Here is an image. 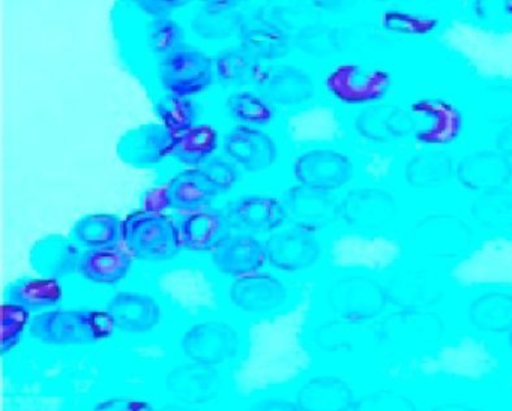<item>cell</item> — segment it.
<instances>
[{
    "instance_id": "cell-1",
    "label": "cell",
    "mask_w": 512,
    "mask_h": 411,
    "mask_svg": "<svg viewBox=\"0 0 512 411\" xmlns=\"http://www.w3.org/2000/svg\"><path fill=\"white\" fill-rule=\"evenodd\" d=\"M443 324L424 309H403L383 321L377 332V368L392 377H403L439 350Z\"/></svg>"
},
{
    "instance_id": "cell-2",
    "label": "cell",
    "mask_w": 512,
    "mask_h": 411,
    "mask_svg": "<svg viewBox=\"0 0 512 411\" xmlns=\"http://www.w3.org/2000/svg\"><path fill=\"white\" fill-rule=\"evenodd\" d=\"M109 312L89 308H56L32 318L29 335L47 345H91L112 336Z\"/></svg>"
},
{
    "instance_id": "cell-3",
    "label": "cell",
    "mask_w": 512,
    "mask_h": 411,
    "mask_svg": "<svg viewBox=\"0 0 512 411\" xmlns=\"http://www.w3.org/2000/svg\"><path fill=\"white\" fill-rule=\"evenodd\" d=\"M136 260L163 263L178 257V221L169 213H151L136 210L124 218V242Z\"/></svg>"
},
{
    "instance_id": "cell-4",
    "label": "cell",
    "mask_w": 512,
    "mask_h": 411,
    "mask_svg": "<svg viewBox=\"0 0 512 411\" xmlns=\"http://www.w3.org/2000/svg\"><path fill=\"white\" fill-rule=\"evenodd\" d=\"M157 78L166 95L191 98L205 92L217 81L214 57L185 42L160 59Z\"/></svg>"
},
{
    "instance_id": "cell-5",
    "label": "cell",
    "mask_w": 512,
    "mask_h": 411,
    "mask_svg": "<svg viewBox=\"0 0 512 411\" xmlns=\"http://www.w3.org/2000/svg\"><path fill=\"white\" fill-rule=\"evenodd\" d=\"M290 173L298 185L334 194L352 182L355 164L335 147H307L293 158Z\"/></svg>"
},
{
    "instance_id": "cell-6",
    "label": "cell",
    "mask_w": 512,
    "mask_h": 411,
    "mask_svg": "<svg viewBox=\"0 0 512 411\" xmlns=\"http://www.w3.org/2000/svg\"><path fill=\"white\" fill-rule=\"evenodd\" d=\"M221 153L242 173L265 174L281 161V147L272 132L263 128L233 125L221 137Z\"/></svg>"
},
{
    "instance_id": "cell-7",
    "label": "cell",
    "mask_w": 512,
    "mask_h": 411,
    "mask_svg": "<svg viewBox=\"0 0 512 411\" xmlns=\"http://www.w3.org/2000/svg\"><path fill=\"white\" fill-rule=\"evenodd\" d=\"M224 215L233 231L266 236L289 224V212L281 195L248 192L224 204Z\"/></svg>"
},
{
    "instance_id": "cell-8",
    "label": "cell",
    "mask_w": 512,
    "mask_h": 411,
    "mask_svg": "<svg viewBox=\"0 0 512 411\" xmlns=\"http://www.w3.org/2000/svg\"><path fill=\"white\" fill-rule=\"evenodd\" d=\"M268 264L278 272L301 273L319 263L323 255L319 231L302 225H284L265 239Z\"/></svg>"
},
{
    "instance_id": "cell-9",
    "label": "cell",
    "mask_w": 512,
    "mask_h": 411,
    "mask_svg": "<svg viewBox=\"0 0 512 411\" xmlns=\"http://www.w3.org/2000/svg\"><path fill=\"white\" fill-rule=\"evenodd\" d=\"M329 308L347 323H362L382 314L389 302L388 290L365 276H347L329 287Z\"/></svg>"
},
{
    "instance_id": "cell-10",
    "label": "cell",
    "mask_w": 512,
    "mask_h": 411,
    "mask_svg": "<svg viewBox=\"0 0 512 411\" xmlns=\"http://www.w3.org/2000/svg\"><path fill=\"white\" fill-rule=\"evenodd\" d=\"M181 348L190 362L217 366L238 356L241 333L229 321L208 318L185 330Z\"/></svg>"
},
{
    "instance_id": "cell-11",
    "label": "cell",
    "mask_w": 512,
    "mask_h": 411,
    "mask_svg": "<svg viewBox=\"0 0 512 411\" xmlns=\"http://www.w3.org/2000/svg\"><path fill=\"white\" fill-rule=\"evenodd\" d=\"M325 87L332 98L343 104H371L388 93L391 75L377 66L340 63L326 74Z\"/></svg>"
},
{
    "instance_id": "cell-12",
    "label": "cell",
    "mask_w": 512,
    "mask_h": 411,
    "mask_svg": "<svg viewBox=\"0 0 512 411\" xmlns=\"http://www.w3.org/2000/svg\"><path fill=\"white\" fill-rule=\"evenodd\" d=\"M289 285L269 272L251 273L233 279L229 287V300L236 311L251 317L275 314L290 302Z\"/></svg>"
},
{
    "instance_id": "cell-13",
    "label": "cell",
    "mask_w": 512,
    "mask_h": 411,
    "mask_svg": "<svg viewBox=\"0 0 512 411\" xmlns=\"http://www.w3.org/2000/svg\"><path fill=\"white\" fill-rule=\"evenodd\" d=\"M256 86L275 108L302 107L316 93L313 77L293 63L262 66Z\"/></svg>"
},
{
    "instance_id": "cell-14",
    "label": "cell",
    "mask_w": 512,
    "mask_h": 411,
    "mask_svg": "<svg viewBox=\"0 0 512 411\" xmlns=\"http://www.w3.org/2000/svg\"><path fill=\"white\" fill-rule=\"evenodd\" d=\"M176 135L163 123H143L119 138V159L134 168H155L172 158Z\"/></svg>"
},
{
    "instance_id": "cell-15",
    "label": "cell",
    "mask_w": 512,
    "mask_h": 411,
    "mask_svg": "<svg viewBox=\"0 0 512 411\" xmlns=\"http://www.w3.org/2000/svg\"><path fill=\"white\" fill-rule=\"evenodd\" d=\"M211 263L221 275L235 279L260 272L268 263L265 240L254 234L232 231L211 252Z\"/></svg>"
},
{
    "instance_id": "cell-16",
    "label": "cell",
    "mask_w": 512,
    "mask_h": 411,
    "mask_svg": "<svg viewBox=\"0 0 512 411\" xmlns=\"http://www.w3.org/2000/svg\"><path fill=\"white\" fill-rule=\"evenodd\" d=\"M106 311L116 329L133 335L151 332L163 318L161 303L146 291H119L107 302Z\"/></svg>"
},
{
    "instance_id": "cell-17",
    "label": "cell",
    "mask_w": 512,
    "mask_h": 411,
    "mask_svg": "<svg viewBox=\"0 0 512 411\" xmlns=\"http://www.w3.org/2000/svg\"><path fill=\"white\" fill-rule=\"evenodd\" d=\"M292 224L320 231L338 219L340 200L332 192L293 183L281 194Z\"/></svg>"
},
{
    "instance_id": "cell-18",
    "label": "cell",
    "mask_w": 512,
    "mask_h": 411,
    "mask_svg": "<svg viewBox=\"0 0 512 411\" xmlns=\"http://www.w3.org/2000/svg\"><path fill=\"white\" fill-rule=\"evenodd\" d=\"M416 137L428 146H445L452 143L463 126L460 111L443 99H421L413 104Z\"/></svg>"
},
{
    "instance_id": "cell-19",
    "label": "cell",
    "mask_w": 512,
    "mask_h": 411,
    "mask_svg": "<svg viewBox=\"0 0 512 411\" xmlns=\"http://www.w3.org/2000/svg\"><path fill=\"white\" fill-rule=\"evenodd\" d=\"M176 221L182 251L212 252L233 231L223 209L215 207L179 215Z\"/></svg>"
},
{
    "instance_id": "cell-20",
    "label": "cell",
    "mask_w": 512,
    "mask_h": 411,
    "mask_svg": "<svg viewBox=\"0 0 512 411\" xmlns=\"http://www.w3.org/2000/svg\"><path fill=\"white\" fill-rule=\"evenodd\" d=\"M82 248L70 236L49 234L29 252L32 269L43 278L62 279L79 272Z\"/></svg>"
},
{
    "instance_id": "cell-21",
    "label": "cell",
    "mask_w": 512,
    "mask_h": 411,
    "mask_svg": "<svg viewBox=\"0 0 512 411\" xmlns=\"http://www.w3.org/2000/svg\"><path fill=\"white\" fill-rule=\"evenodd\" d=\"M166 386L184 404H206L220 395V372L215 366L185 363L169 372Z\"/></svg>"
},
{
    "instance_id": "cell-22",
    "label": "cell",
    "mask_w": 512,
    "mask_h": 411,
    "mask_svg": "<svg viewBox=\"0 0 512 411\" xmlns=\"http://www.w3.org/2000/svg\"><path fill=\"white\" fill-rule=\"evenodd\" d=\"M170 210L179 215L209 209L220 197L200 168H184L167 182Z\"/></svg>"
},
{
    "instance_id": "cell-23",
    "label": "cell",
    "mask_w": 512,
    "mask_h": 411,
    "mask_svg": "<svg viewBox=\"0 0 512 411\" xmlns=\"http://www.w3.org/2000/svg\"><path fill=\"white\" fill-rule=\"evenodd\" d=\"M296 404L301 411H350L355 405L352 389L343 378L319 375L299 389Z\"/></svg>"
},
{
    "instance_id": "cell-24",
    "label": "cell",
    "mask_w": 512,
    "mask_h": 411,
    "mask_svg": "<svg viewBox=\"0 0 512 411\" xmlns=\"http://www.w3.org/2000/svg\"><path fill=\"white\" fill-rule=\"evenodd\" d=\"M134 257L125 246L86 249L80 260L79 273L97 285H115L130 275Z\"/></svg>"
},
{
    "instance_id": "cell-25",
    "label": "cell",
    "mask_w": 512,
    "mask_h": 411,
    "mask_svg": "<svg viewBox=\"0 0 512 411\" xmlns=\"http://www.w3.org/2000/svg\"><path fill=\"white\" fill-rule=\"evenodd\" d=\"M395 204L388 192L379 189H353L341 198L338 219L347 224H380L394 215Z\"/></svg>"
},
{
    "instance_id": "cell-26",
    "label": "cell",
    "mask_w": 512,
    "mask_h": 411,
    "mask_svg": "<svg viewBox=\"0 0 512 411\" xmlns=\"http://www.w3.org/2000/svg\"><path fill=\"white\" fill-rule=\"evenodd\" d=\"M386 290L389 300L401 309H425L442 296L439 278L428 270L401 273L389 282Z\"/></svg>"
},
{
    "instance_id": "cell-27",
    "label": "cell",
    "mask_w": 512,
    "mask_h": 411,
    "mask_svg": "<svg viewBox=\"0 0 512 411\" xmlns=\"http://www.w3.org/2000/svg\"><path fill=\"white\" fill-rule=\"evenodd\" d=\"M64 299V288L59 279L26 276L10 282L5 288V302L23 306L29 312L56 309Z\"/></svg>"
},
{
    "instance_id": "cell-28",
    "label": "cell",
    "mask_w": 512,
    "mask_h": 411,
    "mask_svg": "<svg viewBox=\"0 0 512 411\" xmlns=\"http://www.w3.org/2000/svg\"><path fill=\"white\" fill-rule=\"evenodd\" d=\"M70 237L85 251L121 246L124 242V219L115 213H88L74 222Z\"/></svg>"
},
{
    "instance_id": "cell-29",
    "label": "cell",
    "mask_w": 512,
    "mask_h": 411,
    "mask_svg": "<svg viewBox=\"0 0 512 411\" xmlns=\"http://www.w3.org/2000/svg\"><path fill=\"white\" fill-rule=\"evenodd\" d=\"M221 137L217 128L211 123H197L193 128L176 135L172 158L185 168L202 167L209 159L218 155Z\"/></svg>"
},
{
    "instance_id": "cell-30",
    "label": "cell",
    "mask_w": 512,
    "mask_h": 411,
    "mask_svg": "<svg viewBox=\"0 0 512 411\" xmlns=\"http://www.w3.org/2000/svg\"><path fill=\"white\" fill-rule=\"evenodd\" d=\"M511 165L503 156L491 152L475 153L467 156L460 167L458 176L464 185L472 189L496 191L500 186L506 185L511 177Z\"/></svg>"
},
{
    "instance_id": "cell-31",
    "label": "cell",
    "mask_w": 512,
    "mask_h": 411,
    "mask_svg": "<svg viewBox=\"0 0 512 411\" xmlns=\"http://www.w3.org/2000/svg\"><path fill=\"white\" fill-rule=\"evenodd\" d=\"M239 36L241 47L247 50L254 59L277 60L289 53V35L283 27L269 20H254L242 24Z\"/></svg>"
},
{
    "instance_id": "cell-32",
    "label": "cell",
    "mask_w": 512,
    "mask_h": 411,
    "mask_svg": "<svg viewBox=\"0 0 512 411\" xmlns=\"http://www.w3.org/2000/svg\"><path fill=\"white\" fill-rule=\"evenodd\" d=\"M227 114L235 125L266 129L277 119V108L253 89L232 90L224 101Z\"/></svg>"
},
{
    "instance_id": "cell-33",
    "label": "cell",
    "mask_w": 512,
    "mask_h": 411,
    "mask_svg": "<svg viewBox=\"0 0 512 411\" xmlns=\"http://www.w3.org/2000/svg\"><path fill=\"white\" fill-rule=\"evenodd\" d=\"M214 62L218 83L233 87V90L245 89L247 84H256L262 69L259 60L242 47L220 51L214 57Z\"/></svg>"
},
{
    "instance_id": "cell-34",
    "label": "cell",
    "mask_w": 512,
    "mask_h": 411,
    "mask_svg": "<svg viewBox=\"0 0 512 411\" xmlns=\"http://www.w3.org/2000/svg\"><path fill=\"white\" fill-rule=\"evenodd\" d=\"M470 321L476 329L485 332H511L512 330V294H482L473 300L469 311Z\"/></svg>"
},
{
    "instance_id": "cell-35",
    "label": "cell",
    "mask_w": 512,
    "mask_h": 411,
    "mask_svg": "<svg viewBox=\"0 0 512 411\" xmlns=\"http://www.w3.org/2000/svg\"><path fill=\"white\" fill-rule=\"evenodd\" d=\"M242 18L236 14L235 5L229 2H209L194 18V32L202 38L221 39L241 32Z\"/></svg>"
},
{
    "instance_id": "cell-36",
    "label": "cell",
    "mask_w": 512,
    "mask_h": 411,
    "mask_svg": "<svg viewBox=\"0 0 512 411\" xmlns=\"http://www.w3.org/2000/svg\"><path fill=\"white\" fill-rule=\"evenodd\" d=\"M412 123L415 122L403 111L380 108L376 113H373V110L362 113L356 120V128L364 137L383 140V138L401 137L410 131Z\"/></svg>"
},
{
    "instance_id": "cell-37",
    "label": "cell",
    "mask_w": 512,
    "mask_h": 411,
    "mask_svg": "<svg viewBox=\"0 0 512 411\" xmlns=\"http://www.w3.org/2000/svg\"><path fill=\"white\" fill-rule=\"evenodd\" d=\"M155 110L160 123L175 135L182 134L199 123L197 120H199L200 110L191 98L166 95L158 99Z\"/></svg>"
},
{
    "instance_id": "cell-38",
    "label": "cell",
    "mask_w": 512,
    "mask_h": 411,
    "mask_svg": "<svg viewBox=\"0 0 512 411\" xmlns=\"http://www.w3.org/2000/svg\"><path fill=\"white\" fill-rule=\"evenodd\" d=\"M185 44L184 27L170 17L152 18L145 27V45L154 56L166 57Z\"/></svg>"
},
{
    "instance_id": "cell-39",
    "label": "cell",
    "mask_w": 512,
    "mask_h": 411,
    "mask_svg": "<svg viewBox=\"0 0 512 411\" xmlns=\"http://www.w3.org/2000/svg\"><path fill=\"white\" fill-rule=\"evenodd\" d=\"M31 312L23 306L5 302L2 305V351L10 353L19 345L23 333L31 326Z\"/></svg>"
},
{
    "instance_id": "cell-40",
    "label": "cell",
    "mask_w": 512,
    "mask_h": 411,
    "mask_svg": "<svg viewBox=\"0 0 512 411\" xmlns=\"http://www.w3.org/2000/svg\"><path fill=\"white\" fill-rule=\"evenodd\" d=\"M199 168L220 195L235 189L242 179V171L239 170L238 165L223 153H218Z\"/></svg>"
},
{
    "instance_id": "cell-41",
    "label": "cell",
    "mask_w": 512,
    "mask_h": 411,
    "mask_svg": "<svg viewBox=\"0 0 512 411\" xmlns=\"http://www.w3.org/2000/svg\"><path fill=\"white\" fill-rule=\"evenodd\" d=\"M476 213L485 224L502 227L512 225V194L485 192L476 204Z\"/></svg>"
},
{
    "instance_id": "cell-42",
    "label": "cell",
    "mask_w": 512,
    "mask_h": 411,
    "mask_svg": "<svg viewBox=\"0 0 512 411\" xmlns=\"http://www.w3.org/2000/svg\"><path fill=\"white\" fill-rule=\"evenodd\" d=\"M353 411H418L415 404L394 390L379 389L365 393L353 405Z\"/></svg>"
},
{
    "instance_id": "cell-43",
    "label": "cell",
    "mask_w": 512,
    "mask_h": 411,
    "mask_svg": "<svg viewBox=\"0 0 512 411\" xmlns=\"http://www.w3.org/2000/svg\"><path fill=\"white\" fill-rule=\"evenodd\" d=\"M449 171H451V167L445 159L439 158V156H422L413 161L407 174L416 185H430V183L445 180L449 176Z\"/></svg>"
},
{
    "instance_id": "cell-44",
    "label": "cell",
    "mask_w": 512,
    "mask_h": 411,
    "mask_svg": "<svg viewBox=\"0 0 512 411\" xmlns=\"http://www.w3.org/2000/svg\"><path fill=\"white\" fill-rule=\"evenodd\" d=\"M140 210L151 213H166L170 210L169 191L167 183L154 185L145 189L140 197Z\"/></svg>"
},
{
    "instance_id": "cell-45",
    "label": "cell",
    "mask_w": 512,
    "mask_h": 411,
    "mask_svg": "<svg viewBox=\"0 0 512 411\" xmlns=\"http://www.w3.org/2000/svg\"><path fill=\"white\" fill-rule=\"evenodd\" d=\"M94 411H154V408L140 399L110 398L95 405Z\"/></svg>"
},
{
    "instance_id": "cell-46",
    "label": "cell",
    "mask_w": 512,
    "mask_h": 411,
    "mask_svg": "<svg viewBox=\"0 0 512 411\" xmlns=\"http://www.w3.org/2000/svg\"><path fill=\"white\" fill-rule=\"evenodd\" d=\"M185 2H137V6L152 18L170 17L173 11L182 8Z\"/></svg>"
},
{
    "instance_id": "cell-47",
    "label": "cell",
    "mask_w": 512,
    "mask_h": 411,
    "mask_svg": "<svg viewBox=\"0 0 512 411\" xmlns=\"http://www.w3.org/2000/svg\"><path fill=\"white\" fill-rule=\"evenodd\" d=\"M248 411H301L296 402L287 399H265L257 402Z\"/></svg>"
},
{
    "instance_id": "cell-48",
    "label": "cell",
    "mask_w": 512,
    "mask_h": 411,
    "mask_svg": "<svg viewBox=\"0 0 512 411\" xmlns=\"http://www.w3.org/2000/svg\"><path fill=\"white\" fill-rule=\"evenodd\" d=\"M431 411H481L479 408L470 407V405L460 404V402H448V404L437 405Z\"/></svg>"
},
{
    "instance_id": "cell-49",
    "label": "cell",
    "mask_w": 512,
    "mask_h": 411,
    "mask_svg": "<svg viewBox=\"0 0 512 411\" xmlns=\"http://www.w3.org/2000/svg\"><path fill=\"white\" fill-rule=\"evenodd\" d=\"M158 411H196L194 408H191L190 405H181V404H167L164 407H161Z\"/></svg>"
},
{
    "instance_id": "cell-50",
    "label": "cell",
    "mask_w": 512,
    "mask_h": 411,
    "mask_svg": "<svg viewBox=\"0 0 512 411\" xmlns=\"http://www.w3.org/2000/svg\"><path fill=\"white\" fill-rule=\"evenodd\" d=\"M509 345H511L512 348V330L509 332Z\"/></svg>"
}]
</instances>
